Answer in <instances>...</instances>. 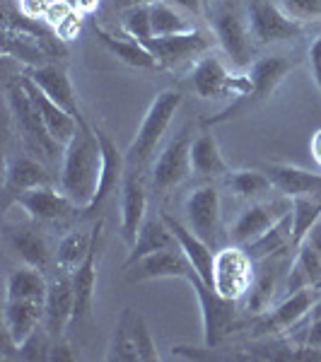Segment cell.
<instances>
[{"mask_svg":"<svg viewBox=\"0 0 321 362\" xmlns=\"http://www.w3.org/2000/svg\"><path fill=\"white\" fill-rule=\"evenodd\" d=\"M99 169H102V148L97 133L80 126L66 145L61 169V191L75 203V208L85 210L92 203L99 184Z\"/></svg>","mask_w":321,"mask_h":362,"instance_id":"obj_1","label":"cell"},{"mask_svg":"<svg viewBox=\"0 0 321 362\" xmlns=\"http://www.w3.org/2000/svg\"><path fill=\"white\" fill-rule=\"evenodd\" d=\"M179 107H182V95L177 90H162L153 99V104H150L143 116V124H140L136 138H133V143L126 150L128 167L140 169L155 155L157 145L165 138L167 128L174 121V116H177Z\"/></svg>","mask_w":321,"mask_h":362,"instance_id":"obj_2","label":"cell"},{"mask_svg":"<svg viewBox=\"0 0 321 362\" xmlns=\"http://www.w3.org/2000/svg\"><path fill=\"white\" fill-rule=\"evenodd\" d=\"M186 283L194 288V295L198 297V307H201L203 317V346L213 350L223 338L235 329L237 321V300H227L215 288L203 280L198 273H194Z\"/></svg>","mask_w":321,"mask_h":362,"instance_id":"obj_3","label":"cell"},{"mask_svg":"<svg viewBox=\"0 0 321 362\" xmlns=\"http://www.w3.org/2000/svg\"><path fill=\"white\" fill-rule=\"evenodd\" d=\"M8 107H10V114H13L17 131L22 133V138H25L34 150L54 157L61 145L51 138V133L44 124L42 114H39L37 104H34V99L29 97L27 87L22 85V78L15 80V83H10V87H8Z\"/></svg>","mask_w":321,"mask_h":362,"instance_id":"obj_4","label":"cell"},{"mask_svg":"<svg viewBox=\"0 0 321 362\" xmlns=\"http://www.w3.org/2000/svg\"><path fill=\"white\" fill-rule=\"evenodd\" d=\"M254 283V261L247 254L244 247H232L220 249L215 254L213 264V288L215 293H220L227 300H242L247 297L249 288Z\"/></svg>","mask_w":321,"mask_h":362,"instance_id":"obj_5","label":"cell"},{"mask_svg":"<svg viewBox=\"0 0 321 362\" xmlns=\"http://www.w3.org/2000/svg\"><path fill=\"white\" fill-rule=\"evenodd\" d=\"M247 20L256 46L293 42L302 34V22L285 15V10L271 0H252L247 10Z\"/></svg>","mask_w":321,"mask_h":362,"instance_id":"obj_6","label":"cell"},{"mask_svg":"<svg viewBox=\"0 0 321 362\" xmlns=\"http://www.w3.org/2000/svg\"><path fill=\"white\" fill-rule=\"evenodd\" d=\"M213 27L215 34L220 39V46L225 49V54L232 58V63L239 68L252 63V51H254V39L249 32V20L247 15L239 10L235 3H223L213 10Z\"/></svg>","mask_w":321,"mask_h":362,"instance_id":"obj_7","label":"cell"},{"mask_svg":"<svg viewBox=\"0 0 321 362\" xmlns=\"http://www.w3.org/2000/svg\"><path fill=\"white\" fill-rule=\"evenodd\" d=\"M191 87L203 99H223L227 95L247 97L252 92V80L235 78V75L227 73L220 58L203 56L198 58L194 73H191Z\"/></svg>","mask_w":321,"mask_h":362,"instance_id":"obj_8","label":"cell"},{"mask_svg":"<svg viewBox=\"0 0 321 362\" xmlns=\"http://www.w3.org/2000/svg\"><path fill=\"white\" fill-rule=\"evenodd\" d=\"M191 143H194L191 133L182 131L157 155L153 172H150V184L157 194H165V191L182 184L189 174H194L191 172Z\"/></svg>","mask_w":321,"mask_h":362,"instance_id":"obj_9","label":"cell"},{"mask_svg":"<svg viewBox=\"0 0 321 362\" xmlns=\"http://www.w3.org/2000/svg\"><path fill=\"white\" fill-rule=\"evenodd\" d=\"M319 297H321V290L317 288H302V290H297V293H290L278 307L266 309L264 314H259L256 336H276V334H283V331L293 329V326H297L309 312H312L314 305L319 302Z\"/></svg>","mask_w":321,"mask_h":362,"instance_id":"obj_10","label":"cell"},{"mask_svg":"<svg viewBox=\"0 0 321 362\" xmlns=\"http://www.w3.org/2000/svg\"><path fill=\"white\" fill-rule=\"evenodd\" d=\"M186 227L213 247L220 237V194L213 184L196 186L186 198Z\"/></svg>","mask_w":321,"mask_h":362,"instance_id":"obj_11","label":"cell"},{"mask_svg":"<svg viewBox=\"0 0 321 362\" xmlns=\"http://www.w3.org/2000/svg\"><path fill=\"white\" fill-rule=\"evenodd\" d=\"M196 273L194 264L189 261V256L184 254V249L169 247L155 254L145 256V259L136 261L133 266H128L126 280L128 283H143V280H160V278H184L189 280Z\"/></svg>","mask_w":321,"mask_h":362,"instance_id":"obj_12","label":"cell"},{"mask_svg":"<svg viewBox=\"0 0 321 362\" xmlns=\"http://www.w3.org/2000/svg\"><path fill=\"white\" fill-rule=\"evenodd\" d=\"M75 314V293H73V278L70 271H58L49 280V293L44 302V326L51 338H63L68 324H73Z\"/></svg>","mask_w":321,"mask_h":362,"instance_id":"obj_13","label":"cell"},{"mask_svg":"<svg viewBox=\"0 0 321 362\" xmlns=\"http://www.w3.org/2000/svg\"><path fill=\"white\" fill-rule=\"evenodd\" d=\"M293 210V203L288 201H273V203H252L239 213V218L232 225V244L237 247H247L254 239H259L268 227H273L283 215Z\"/></svg>","mask_w":321,"mask_h":362,"instance_id":"obj_14","label":"cell"},{"mask_svg":"<svg viewBox=\"0 0 321 362\" xmlns=\"http://www.w3.org/2000/svg\"><path fill=\"white\" fill-rule=\"evenodd\" d=\"M95 133L99 140V148H102V169H99V184H97L95 198H92L90 206L83 210L85 215H95L97 210L107 203V198L124 184V174H126V165H128L126 155L119 153L116 143L107 136V133L99 131V128Z\"/></svg>","mask_w":321,"mask_h":362,"instance_id":"obj_15","label":"cell"},{"mask_svg":"<svg viewBox=\"0 0 321 362\" xmlns=\"http://www.w3.org/2000/svg\"><path fill=\"white\" fill-rule=\"evenodd\" d=\"M148 218V194L138 174V167H128L121 184V230L128 244L136 242L140 225Z\"/></svg>","mask_w":321,"mask_h":362,"instance_id":"obj_16","label":"cell"},{"mask_svg":"<svg viewBox=\"0 0 321 362\" xmlns=\"http://www.w3.org/2000/svg\"><path fill=\"white\" fill-rule=\"evenodd\" d=\"M29 78L34 80L46 97L51 102H56L61 109L73 116L80 126H87L85 119H83V112H80V104H78V97H75V90H73V83H70L68 73L63 70L61 66H54V63H46V66H39V68H32Z\"/></svg>","mask_w":321,"mask_h":362,"instance_id":"obj_17","label":"cell"},{"mask_svg":"<svg viewBox=\"0 0 321 362\" xmlns=\"http://www.w3.org/2000/svg\"><path fill=\"white\" fill-rule=\"evenodd\" d=\"M160 61V66L179 68L186 61H194L208 49V39L198 29L184 34H172V37H155L153 44L148 46Z\"/></svg>","mask_w":321,"mask_h":362,"instance_id":"obj_18","label":"cell"},{"mask_svg":"<svg viewBox=\"0 0 321 362\" xmlns=\"http://www.w3.org/2000/svg\"><path fill=\"white\" fill-rule=\"evenodd\" d=\"M17 203L29 213V218L37 220V223H54V220L68 218L75 210V203L63 194H58L51 184L37 186V189H29L25 194L17 196Z\"/></svg>","mask_w":321,"mask_h":362,"instance_id":"obj_19","label":"cell"},{"mask_svg":"<svg viewBox=\"0 0 321 362\" xmlns=\"http://www.w3.org/2000/svg\"><path fill=\"white\" fill-rule=\"evenodd\" d=\"M22 85L27 87L29 97H32L34 104H37V109H39V114H42L46 128H49L51 138H54L56 143L61 145V148H66L70 140H73L75 133H78L80 124L66 112V109H61L56 102H51V99L42 92V87L34 83V80L29 78V75H25V78H22Z\"/></svg>","mask_w":321,"mask_h":362,"instance_id":"obj_20","label":"cell"},{"mask_svg":"<svg viewBox=\"0 0 321 362\" xmlns=\"http://www.w3.org/2000/svg\"><path fill=\"white\" fill-rule=\"evenodd\" d=\"M3 319H5V338L13 341L17 348L42 326L44 305L29 300H5Z\"/></svg>","mask_w":321,"mask_h":362,"instance_id":"obj_21","label":"cell"},{"mask_svg":"<svg viewBox=\"0 0 321 362\" xmlns=\"http://www.w3.org/2000/svg\"><path fill=\"white\" fill-rule=\"evenodd\" d=\"M99 232H102V223H97L95 244H92L90 254L85 261L70 273L73 278V293H75V314L73 321H80L90 314L92 302H95V288H97V251H99Z\"/></svg>","mask_w":321,"mask_h":362,"instance_id":"obj_22","label":"cell"},{"mask_svg":"<svg viewBox=\"0 0 321 362\" xmlns=\"http://www.w3.org/2000/svg\"><path fill=\"white\" fill-rule=\"evenodd\" d=\"M273 189H278L283 196H321V174L293 165H271L266 169Z\"/></svg>","mask_w":321,"mask_h":362,"instance_id":"obj_23","label":"cell"},{"mask_svg":"<svg viewBox=\"0 0 321 362\" xmlns=\"http://www.w3.org/2000/svg\"><path fill=\"white\" fill-rule=\"evenodd\" d=\"M295 63L285 56H264L256 58L252 63V70H249V80H252V92H249V99H256V102H264L276 92V87L283 83L285 75L293 70Z\"/></svg>","mask_w":321,"mask_h":362,"instance_id":"obj_24","label":"cell"},{"mask_svg":"<svg viewBox=\"0 0 321 362\" xmlns=\"http://www.w3.org/2000/svg\"><path fill=\"white\" fill-rule=\"evenodd\" d=\"M177 244H179L177 237L172 235L165 218H162V215H148L145 223L140 225L136 242L131 244V254H128V259H126V268L133 266L140 259H145V256L155 254V251L177 247Z\"/></svg>","mask_w":321,"mask_h":362,"instance_id":"obj_25","label":"cell"},{"mask_svg":"<svg viewBox=\"0 0 321 362\" xmlns=\"http://www.w3.org/2000/svg\"><path fill=\"white\" fill-rule=\"evenodd\" d=\"M165 218V223L169 225V230H172V235L177 237L179 247L184 249V254L189 256V261L194 264L196 273L201 276L206 283L213 288V264H215V254L210 251V244L203 242L201 237H196L194 232L189 230L184 223H179L177 218H172V215H162Z\"/></svg>","mask_w":321,"mask_h":362,"instance_id":"obj_26","label":"cell"},{"mask_svg":"<svg viewBox=\"0 0 321 362\" xmlns=\"http://www.w3.org/2000/svg\"><path fill=\"white\" fill-rule=\"evenodd\" d=\"M271 266H264L259 273L254 276V283L249 288V300H247V309L252 314H264L268 307H271V300L278 290V280H280V273L283 268L288 266V259H285V251L280 254H273L268 256Z\"/></svg>","mask_w":321,"mask_h":362,"instance_id":"obj_27","label":"cell"},{"mask_svg":"<svg viewBox=\"0 0 321 362\" xmlns=\"http://www.w3.org/2000/svg\"><path fill=\"white\" fill-rule=\"evenodd\" d=\"M191 172L203 179L227 174V162L223 153H220L218 140L213 138V133H198L194 143H191Z\"/></svg>","mask_w":321,"mask_h":362,"instance_id":"obj_28","label":"cell"},{"mask_svg":"<svg viewBox=\"0 0 321 362\" xmlns=\"http://www.w3.org/2000/svg\"><path fill=\"white\" fill-rule=\"evenodd\" d=\"M288 247H293V210L288 215H283L276 225L268 227L264 235L254 239L252 244H247L244 249L252 256L254 264H259V261H264L273 254H280V251H285Z\"/></svg>","mask_w":321,"mask_h":362,"instance_id":"obj_29","label":"cell"},{"mask_svg":"<svg viewBox=\"0 0 321 362\" xmlns=\"http://www.w3.org/2000/svg\"><path fill=\"white\" fill-rule=\"evenodd\" d=\"M302 288L321 290V254L307 239L297 247V259L290 266V276H288L290 293H297Z\"/></svg>","mask_w":321,"mask_h":362,"instance_id":"obj_30","label":"cell"},{"mask_svg":"<svg viewBox=\"0 0 321 362\" xmlns=\"http://www.w3.org/2000/svg\"><path fill=\"white\" fill-rule=\"evenodd\" d=\"M46 293H49V280L42 276V271L34 266L17 268L8 276V288H5V300H29L44 305Z\"/></svg>","mask_w":321,"mask_h":362,"instance_id":"obj_31","label":"cell"},{"mask_svg":"<svg viewBox=\"0 0 321 362\" xmlns=\"http://www.w3.org/2000/svg\"><path fill=\"white\" fill-rule=\"evenodd\" d=\"M97 37H99V42L104 44V49H107L109 54L121 58V61L128 63V66H133V68H160V61L155 58L153 51L145 49L143 44H138L136 39L112 37V34L104 32V29H97Z\"/></svg>","mask_w":321,"mask_h":362,"instance_id":"obj_32","label":"cell"},{"mask_svg":"<svg viewBox=\"0 0 321 362\" xmlns=\"http://www.w3.org/2000/svg\"><path fill=\"white\" fill-rule=\"evenodd\" d=\"M133 312H136V309L126 307L124 312H121L119 321H116L112 341H109V348H107L109 362H140L136 341H133Z\"/></svg>","mask_w":321,"mask_h":362,"instance_id":"obj_33","label":"cell"},{"mask_svg":"<svg viewBox=\"0 0 321 362\" xmlns=\"http://www.w3.org/2000/svg\"><path fill=\"white\" fill-rule=\"evenodd\" d=\"M10 244H13V249L22 256V261H25L27 266H34V268H39V271H44V268L49 266L51 251H49V242H46V237L42 232L20 230L13 235Z\"/></svg>","mask_w":321,"mask_h":362,"instance_id":"obj_34","label":"cell"},{"mask_svg":"<svg viewBox=\"0 0 321 362\" xmlns=\"http://www.w3.org/2000/svg\"><path fill=\"white\" fill-rule=\"evenodd\" d=\"M95 235H97V227L92 232H70V235L63 237L56 251L58 268L73 273L85 261V256L90 254L92 244H95Z\"/></svg>","mask_w":321,"mask_h":362,"instance_id":"obj_35","label":"cell"},{"mask_svg":"<svg viewBox=\"0 0 321 362\" xmlns=\"http://www.w3.org/2000/svg\"><path fill=\"white\" fill-rule=\"evenodd\" d=\"M51 184V177L39 162L29 160V157H17L8 169V189L15 194H25L29 189Z\"/></svg>","mask_w":321,"mask_h":362,"instance_id":"obj_36","label":"cell"},{"mask_svg":"<svg viewBox=\"0 0 321 362\" xmlns=\"http://www.w3.org/2000/svg\"><path fill=\"white\" fill-rule=\"evenodd\" d=\"M321 220V196L293 198V249L300 247Z\"/></svg>","mask_w":321,"mask_h":362,"instance_id":"obj_37","label":"cell"},{"mask_svg":"<svg viewBox=\"0 0 321 362\" xmlns=\"http://www.w3.org/2000/svg\"><path fill=\"white\" fill-rule=\"evenodd\" d=\"M227 186L230 191L239 198H261L271 191V179H268L266 172H256V169H242V172L230 174L227 179Z\"/></svg>","mask_w":321,"mask_h":362,"instance_id":"obj_38","label":"cell"},{"mask_svg":"<svg viewBox=\"0 0 321 362\" xmlns=\"http://www.w3.org/2000/svg\"><path fill=\"white\" fill-rule=\"evenodd\" d=\"M150 22H153V37H172V34H184L194 29L184 20V15H179L162 0L150 5Z\"/></svg>","mask_w":321,"mask_h":362,"instance_id":"obj_39","label":"cell"},{"mask_svg":"<svg viewBox=\"0 0 321 362\" xmlns=\"http://www.w3.org/2000/svg\"><path fill=\"white\" fill-rule=\"evenodd\" d=\"M124 32L131 39H136L138 44H143L148 49L153 44V22H150V5L148 8H133L124 13V22H121Z\"/></svg>","mask_w":321,"mask_h":362,"instance_id":"obj_40","label":"cell"},{"mask_svg":"<svg viewBox=\"0 0 321 362\" xmlns=\"http://www.w3.org/2000/svg\"><path fill=\"white\" fill-rule=\"evenodd\" d=\"M49 353H51V334L46 331V326H39L22 346H17V358L27 362H39V360L44 362L49 360Z\"/></svg>","mask_w":321,"mask_h":362,"instance_id":"obj_41","label":"cell"},{"mask_svg":"<svg viewBox=\"0 0 321 362\" xmlns=\"http://www.w3.org/2000/svg\"><path fill=\"white\" fill-rule=\"evenodd\" d=\"M133 341H136V350H138L140 362H155L157 358H160V355H157L155 338H153V334H150L143 314H138V312H133Z\"/></svg>","mask_w":321,"mask_h":362,"instance_id":"obj_42","label":"cell"},{"mask_svg":"<svg viewBox=\"0 0 321 362\" xmlns=\"http://www.w3.org/2000/svg\"><path fill=\"white\" fill-rule=\"evenodd\" d=\"M280 8L297 22H314L321 17V0H280Z\"/></svg>","mask_w":321,"mask_h":362,"instance_id":"obj_43","label":"cell"},{"mask_svg":"<svg viewBox=\"0 0 321 362\" xmlns=\"http://www.w3.org/2000/svg\"><path fill=\"white\" fill-rule=\"evenodd\" d=\"M51 0H20V15L27 20H46Z\"/></svg>","mask_w":321,"mask_h":362,"instance_id":"obj_44","label":"cell"},{"mask_svg":"<svg viewBox=\"0 0 321 362\" xmlns=\"http://www.w3.org/2000/svg\"><path fill=\"white\" fill-rule=\"evenodd\" d=\"M54 29H56V34H58V39H61V42H70V39H75V37H78V32H80V15L78 13H68Z\"/></svg>","mask_w":321,"mask_h":362,"instance_id":"obj_45","label":"cell"},{"mask_svg":"<svg viewBox=\"0 0 321 362\" xmlns=\"http://www.w3.org/2000/svg\"><path fill=\"white\" fill-rule=\"evenodd\" d=\"M309 63H312V75L314 83H317V90L321 92V34L309 46Z\"/></svg>","mask_w":321,"mask_h":362,"instance_id":"obj_46","label":"cell"},{"mask_svg":"<svg viewBox=\"0 0 321 362\" xmlns=\"http://www.w3.org/2000/svg\"><path fill=\"white\" fill-rule=\"evenodd\" d=\"M49 360H78V355L73 353V346L61 338H56V343L51 346V353H49Z\"/></svg>","mask_w":321,"mask_h":362,"instance_id":"obj_47","label":"cell"},{"mask_svg":"<svg viewBox=\"0 0 321 362\" xmlns=\"http://www.w3.org/2000/svg\"><path fill=\"white\" fill-rule=\"evenodd\" d=\"M73 13H78L80 17L83 15H92L99 8V0H63Z\"/></svg>","mask_w":321,"mask_h":362,"instance_id":"obj_48","label":"cell"},{"mask_svg":"<svg viewBox=\"0 0 321 362\" xmlns=\"http://www.w3.org/2000/svg\"><path fill=\"white\" fill-rule=\"evenodd\" d=\"M307 346L319 348L321 350V317H314L309 324V334H307Z\"/></svg>","mask_w":321,"mask_h":362,"instance_id":"obj_49","label":"cell"},{"mask_svg":"<svg viewBox=\"0 0 321 362\" xmlns=\"http://www.w3.org/2000/svg\"><path fill=\"white\" fill-rule=\"evenodd\" d=\"M157 3V0H114V8L126 13V10H133V8H148V5Z\"/></svg>","mask_w":321,"mask_h":362,"instance_id":"obj_50","label":"cell"},{"mask_svg":"<svg viewBox=\"0 0 321 362\" xmlns=\"http://www.w3.org/2000/svg\"><path fill=\"white\" fill-rule=\"evenodd\" d=\"M312 155H314V160L321 165V131L314 133V138H312Z\"/></svg>","mask_w":321,"mask_h":362,"instance_id":"obj_51","label":"cell"},{"mask_svg":"<svg viewBox=\"0 0 321 362\" xmlns=\"http://www.w3.org/2000/svg\"><path fill=\"white\" fill-rule=\"evenodd\" d=\"M177 5H182V8L191 10V13H201V0H174Z\"/></svg>","mask_w":321,"mask_h":362,"instance_id":"obj_52","label":"cell"},{"mask_svg":"<svg viewBox=\"0 0 321 362\" xmlns=\"http://www.w3.org/2000/svg\"><path fill=\"white\" fill-rule=\"evenodd\" d=\"M309 314H312V319H314V317H321V297H319V302L314 305V309H312Z\"/></svg>","mask_w":321,"mask_h":362,"instance_id":"obj_53","label":"cell"}]
</instances>
